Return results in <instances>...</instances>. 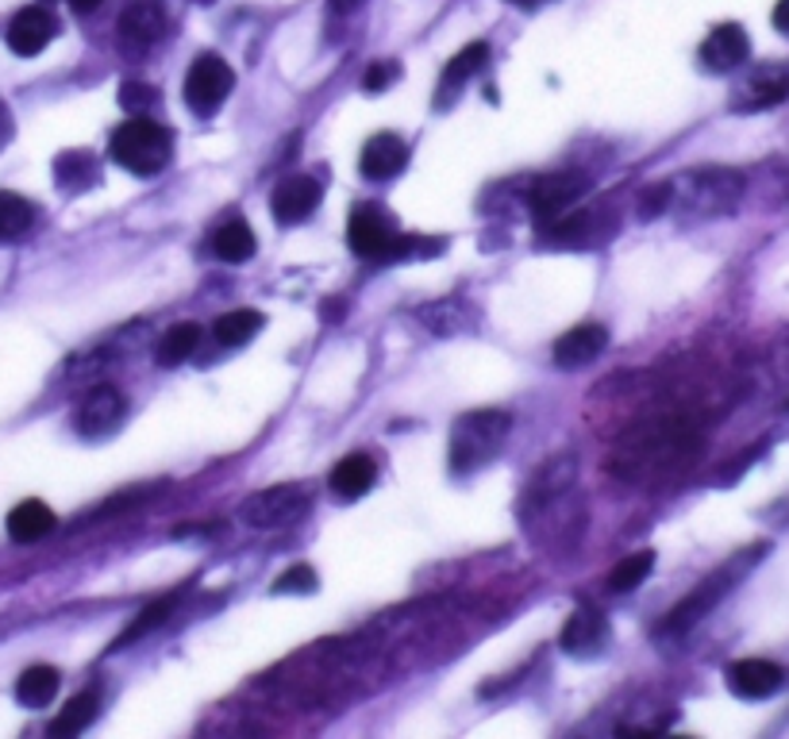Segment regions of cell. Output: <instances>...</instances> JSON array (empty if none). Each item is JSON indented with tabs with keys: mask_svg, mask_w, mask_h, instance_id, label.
<instances>
[{
	"mask_svg": "<svg viewBox=\"0 0 789 739\" xmlns=\"http://www.w3.org/2000/svg\"><path fill=\"white\" fill-rule=\"evenodd\" d=\"M170 147H174V139L162 124L128 120L116 128L112 142H108V158H112L116 166H124L128 174L147 178V174H158L166 162H170Z\"/></svg>",
	"mask_w": 789,
	"mask_h": 739,
	"instance_id": "1",
	"label": "cell"
},
{
	"mask_svg": "<svg viewBox=\"0 0 789 739\" xmlns=\"http://www.w3.org/2000/svg\"><path fill=\"white\" fill-rule=\"evenodd\" d=\"M509 435V416L505 413H466L451 427V470L455 474H470V470L485 466L501 451Z\"/></svg>",
	"mask_w": 789,
	"mask_h": 739,
	"instance_id": "2",
	"label": "cell"
},
{
	"mask_svg": "<svg viewBox=\"0 0 789 739\" xmlns=\"http://www.w3.org/2000/svg\"><path fill=\"white\" fill-rule=\"evenodd\" d=\"M762 551H767V548H751V551H743L740 559H732V562H728V566H720L712 578H704V582L697 585V590L690 593V598H686L674 612H670L667 620H662L659 632H662V635H667V632H670V635H678V632H686V628H690V624H697V620H701L704 612H709L712 604H717L720 598H724V593L732 590L736 582H740V578L747 574V570H751L755 562H759V554H762Z\"/></svg>",
	"mask_w": 789,
	"mask_h": 739,
	"instance_id": "3",
	"label": "cell"
},
{
	"mask_svg": "<svg viewBox=\"0 0 789 739\" xmlns=\"http://www.w3.org/2000/svg\"><path fill=\"white\" fill-rule=\"evenodd\" d=\"M308 509H313V497H308L305 485H274V490H263L250 501H243L239 516L258 532H274V528H293Z\"/></svg>",
	"mask_w": 789,
	"mask_h": 739,
	"instance_id": "4",
	"label": "cell"
},
{
	"mask_svg": "<svg viewBox=\"0 0 789 739\" xmlns=\"http://www.w3.org/2000/svg\"><path fill=\"white\" fill-rule=\"evenodd\" d=\"M347 243L355 255L374 258V263H393L401 250V235L382 205H358L355 213H351Z\"/></svg>",
	"mask_w": 789,
	"mask_h": 739,
	"instance_id": "5",
	"label": "cell"
},
{
	"mask_svg": "<svg viewBox=\"0 0 789 739\" xmlns=\"http://www.w3.org/2000/svg\"><path fill=\"white\" fill-rule=\"evenodd\" d=\"M231 66L220 55H200L186 73V105L197 116H213L231 92Z\"/></svg>",
	"mask_w": 789,
	"mask_h": 739,
	"instance_id": "6",
	"label": "cell"
},
{
	"mask_svg": "<svg viewBox=\"0 0 789 739\" xmlns=\"http://www.w3.org/2000/svg\"><path fill=\"white\" fill-rule=\"evenodd\" d=\"M786 674L778 662L770 659H740L728 667V690L743 701H762V697H775L782 690Z\"/></svg>",
	"mask_w": 789,
	"mask_h": 739,
	"instance_id": "7",
	"label": "cell"
},
{
	"mask_svg": "<svg viewBox=\"0 0 789 739\" xmlns=\"http://www.w3.org/2000/svg\"><path fill=\"white\" fill-rule=\"evenodd\" d=\"M128 413V401L116 385H97L93 393H86V401L73 413V424H78L81 435H105L112 432L116 424Z\"/></svg>",
	"mask_w": 789,
	"mask_h": 739,
	"instance_id": "8",
	"label": "cell"
},
{
	"mask_svg": "<svg viewBox=\"0 0 789 739\" xmlns=\"http://www.w3.org/2000/svg\"><path fill=\"white\" fill-rule=\"evenodd\" d=\"M55 31H58L55 16H50L47 8L31 4V8H20V12L12 16L4 39H8V47H12L20 58H31V55H43L47 43L55 39Z\"/></svg>",
	"mask_w": 789,
	"mask_h": 739,
	"instance_id": "9",
	"label": "cell"
},
{
	"mask_svg": "<svg viewBox=\"0 0 789 739\" xmlns=\"http://www.w3.org/2000/svg\"><path fill=\"white\" fill-rule=\"evenodd\" d=\"M585 189H590V181H585L582 174H548V178L532 185V213L548 224L559 220Z\"/></svg>",
	"mask_w": 789,
	"mask_h": 739,
	"instance_id": "10",
	"label": "cell"
},
{
	"mask_svg": "<svg viewBox=\"0 0 789 739\" xmlns=\"http://www.w3.org/2000/svg\"><path fill=\"white\" fill-rule=\"evenodd\" d=\"M270 205L282 224H300L305 216L316 213V205H320V181L308 178V174H293V178L278 181Z\"/></svg>",
	"mask_w": 789,
	"mask_h": 739,
	"instance_id": "11",
	"label": "cell"
},
{
	"mask_svg": "<svg viewBox=\"0 0 789 739\" xmlns=\"http://www.w3.org/2000/svg\"><path fill=\"white\" fill-rule=\"evenodd\" d=\"M405 162H408L405 139L393 136V131H377V136L366 139L363 158H358V170H363L371 181H389L405 170Z\"/></svg>",
	"mask_w": 789,
	"mask_h": 739,
	"instance_id": "12",
	"label": "cell"
},
{
	"mask_svg": "<svg viewBox=\"0 0 789 739\" xmlns=\"http://www.w3.org/2000/svg\"><path fill=\"white\" fill-rule=\"evenodd\" d=\"M747 55H751V39H747V31L740 28V23H720V28H712L709 39L701 43V62L717 73L736 70L740 62H747Z\"/></svg>",
	"mask_w": 789,
	"mask_h": 739,
	"instance_id": "13",
	"label": "cell"
},
{
	"mask_svg": "<svg viewBox=\"0 0 789 739\" xmlns=\"http://www.w3.org/2000/svg\"><path fill=\"white\" fill-rule=\"evenodd\" d=\"M609 343V332L601 324H578L570 327L562 339H555V363L559 366H585L604 351Z\"/></svg>",
	"mask_w": 789,
	"mask_h": 739,
	"instance_id": "14",
	"label": "cell"
},
{
	"mask_svg": "<svg viewBox=\"0 0 789 739\" xmlns=\"http://www.w3.org/2000/svg\"><path fill=\"white\" fill-rule=\"evenodd\" d=\"M55 512H50L43 501H36V497H28V501H20L12 512H8V535H12L16 543H39V540H47L50 532H55Z\"/></svg>",
	"mask_w": 789,
	"mask_h": 739,
	"instance_id": "15",
	"label": "cell"
},
{
	"mask_svg": "<svg viewBox=\"0 0 789 739\" xmlns=\"http://www.w3.org/2000/svg\"><path fill=\"white\" fill-rule=\"evenodd\" d=\"M374 477H377V466H374V459L371 455H347L343 462H335V470H332V490L339 493L343 501H355V497H363L366 490L374 485Z\"/></svg>",
	"mask_w": 789,
	"mask_h": 739,
	"instance_id": "16",
	"label": "cell"
},
{
	"mask_svg": "<svg viewBox=\"0 0 789 739\" xmlns=\"http://www.w3.org/2000/svg\"><path fill=\"white\" fill-rule=\"evenodd\" d=\"M604 643V617L598 609H578L562 628V647L570 654H593Z\"/></svg>",
	"mask_w": 789,
	"mask_h": 739,
	"instance_id": "17",
	"label": "cell"
},
{
	"mask_svg": "<svg viewBox=\"0 0 789 739\" xmlns=\"http://www.w3.org/2000/svg\"><path fill=\"white\" fill-rule=\"evenodd\" d=\"M120 31L131 39V43H155V39L166 31L162 8H158L155 0H136V4L124 12Z\"/></svg>",
	"mask_w": 789,
	"mask_h": 739,
	"instance_id": "18",
	"label": "cell"
},
{
	"mask_svg": "<svg viewBox=\"0 0 789 739\" xmlns=\"http://www.w3.org/2000/svg\"><path fill=\"white\" fill-rule=\"evenodd\" d=\"M58 682H62V674H58L55 667H28L20 674V682H16V697H20L23 704H31V709H43V704L55 701L58 693Z\"/></svg>",
	"mask_w": 789,
	"mask_h": 739,
	"instance_id": "19",
	"label": "cell"
},
{
	"mask_svg": "<svg viewBox=\"0 0 789 739\" xmlns=\"http://www.w3.org/2000/svg\"><path fill=\"white\" fill-rule=\"evenodd\" d=\"M255 247H258L255 231L243 220H228L213 235V255L220 258V263H247V258L255 255Z\"/></svg>",
	"mask_w": 789,
	"mask_h": 739,
	"instance_id": "20",
	"label": "cell"
},
{
	"mask_svg": "<svg viewBox=\"0 0 789 739\" xmlns=\"http://www.w3.org/2000/svg\"><path fill=\"white\" fill-rule=\"evenodd\" d=\"M197 343H200V324H174L170 332L158 339V347H155V358H158V366H181L186 358L197 351Z\"/></svg>",
	"mask_w": 789,
	"mask_h": 739,
	"instance_id": "21",
	"label": "cell"
},
{
	"mask_svg": "<svg viewBox=\"0 0 789 739\" xmlns=\"http://www.w3.org/2000/svg\"><path fill=\"white\" fill-rule=\"evenodd\" d=\"M97 704L100 701H97L93 690L70 697V701H66V709L55 717V725H50V736H78V732H86V728L97 720Z\"/></svg>",
	"mask_w": 789,
	"mask_h": 739,
	"instance_id": "22",
	"label": "cell"
},
{
	"mask_svg": "<svg viewBox=\"0 0 789 739\" xmlns=\"http://www.w3.org/2000/svg\"><path fill=\"white\" fill-rule=\"evenodd\" d=\"M31 224H36V205L23 200L20 193H0V243L28 235Z\"/></svg>",
	"mask_w": 789,
	"mask_h": 739,
	"instance_id": "23",
	"label": "cell"
},
{
	"mask_svg": "<svg viewBox=\"0 0 789 739\" xmlns=\"http://www.w3.org/2000/svg\"><path fill=\"white\" fill-rule=\"evenodd\" d=\"M263 324H266L263 313H255V308H235V313L216 321V339H220L224 347H243V343H250L263 332Z\"/></svg>",
	"mask_w": 789,
	"mask_h": 739,
	"instance_id": "24",
	"label": "cell"
},
{
	"mask_svg": "<svg viewBox=\"0 0 789 739\" xmlns=\"http://www.w3.org/2000/svg\"><path fill=\"white\" fill-rule=\"evenodd\" d=\"M651 566H654V551L624 554V559H620L617 566L609 570V578H604V585H609L612 593H628V590H635V585H640L643 578L651 574Z\"/></svg>",
	"mask_w": 789,
	"mask_h": 739,
	"instance_id": "25",
	"label": "cell"
},
{
	"mask_svg": "<svg viewBox=\"0 0 789 739\" xmlns=\"http://www.w3.org/2000/svg\"><path fill=\"white\" fill-rule=\"evenodd\" d=\"M178 601H181V593H162V598H158V601H150V604H147V609H142V612H139V617H136V620H131V624H128V632H124V635H120V640H116V643H112V651H120V647L136 643V640H139V635H147V632H150V628H158V624H162V620H166V617H170V612H174V609H178Z\"/></svg>",
	"mask_w": 789,
	"mask_h": 739,
	"instance_id": "26",
	"label": "cell"
},
{
	"mask_svg": "<svg viewBox=\"0 0 789 739\" xmlns=\"http://www.w3.org/2000/svg\"><path fill=\"white\" fill-rule=\"evenodd\" d=\"M490 62V43H470L458 50L455 58L447 62V70H443V81H440V89L443 92H451V89H458L466 78H474L482 66Z\"/></svg>",
	"mask_w": 789,
	"mask_h": 739,
	"instance_id": "27",
	"label": "cell"
},
{
	"mask_svg": "<svg viewBox=\"0 0 789 739\" xmlns=\"http://www.w3.org/2000/svg\"><path fill=\"white\" fill-rule=\"evenodd\" d=\"M789 97V78H759L743 89V97L736 100L740 112H759V108H775Z\"/></svg>",
	"mask_w": 789,
	"mask_h": 739,
	"instance_id": "28",
	"label": "cell"
},
{
	"mask_svg": "<svg viewBox=\"0 0 789 739\" xmlns=\"http://www.w3.org/2000/svg\"><path fill=\"white\" fill-rule=\"evenodd\" d=\"M274 593H316V574L313 566H305V562H297V566H289L285 574L274 582Z\"/></svg>",
	"mask_w": 789,
	"mask_h": 739,
	"instance_id": "29",
	"label": "cell"
},
{
	"mask_svg": "<svg viewBox=\"0 0 789 739\" xmlns=\"http://www.w3.org/2000/svg\"><path fill=\"white\" fill-rule=\"evenodd\" d=\"M55 174H58V178H62L66 185H81L93 170H89V158H86V155L70 150V155H62V158L55 162Z\"/></svg>",
	"mask_w": 789,
	"mask_h": 739,
	"instance_id": "30",
	"label": "cell"
},
{
	"mask_svg": "<svg viewBox=\"0 0 789 739\" xmlns=\"http://www.w3.org/2000/svg\"><path fill=\"white\" fill-rule=\"evenodd\" d=\"M397 73L401 70L393 62H374L371 70L363 73V89L366 92H382L385 86H389V81H397Z\"/></svg>",
	"mask_w": 789,
	"mask_h": 739,
	"instance_id": "31",
	"label": "cell"
},
{
	"mask_svg": "<svg viewBox=\"0 0 789 739\" xmlns=\"http://www.w3.org/2000/svg\"><path fill=\"white\" fill-rule=\"evenodd\" d=\"M150 100H155V89L142 86V81H128V86L120 89V105L128 108V112H136V108H147Z\"/></svg>",
	"mask_w": 789,
	"mask_h": 739,
	"instance_id": "32",
	"label": "cell"
},
{
	"mask_svg": "<svg viewBox=\"0 0 789 739\" xmlns=\"http://www.w3.org/2000/svg\"><path fill=\"white\" fill-rule=\"evenodd\" d=\"M667 205H670V185H651V189L640 197V216H648L651 220V216H659Z\"/></svg>",
	"mask_w": 789,
	"mask_h": 739,
	"instance_id": "33",
	"label": "cell"
},
{
	"mask_svg": "<svg viewBox=\"0 0 789 739\" xmlns=\"http://www.w3.org/2000/svg\"><path fill=\"white\" fill-rule=\"evenodd\" d=\"M775 28L789 31V0H778V4H775Z\"/></svg>",
	"mask_w": 789,
	"mask_h": 739,
	"instance_id": "34",
	"label": "cell"
},
{
	"mask_svg": "<svg viewBox=\"0 0 789 739\" xmlns=\"http://www.w3.org/2000/svg\"><path fill=\"white\" fill-rule=\"evenodd\" d=\"M70 4H73V12H93L100 0H70Z\"/></svg>",
	"mask_w": 789,
	"mask_h": 739,
	"instance_id": "35",
	"label": "cell"
},
{
	"mask_svg": "<svg viewBox=\"0 0 789 739\" xmlns=\"http://www.w3.org/2000/svg\"><path fill=\"white\" fill-rule=\"evenodd\" d=\"M355 4H363V0H332V8L335 12H351Z\"/></svg>",
	"mask_w": 789,
	"mask_h": 739,
	"instance_id": "36",
	"label": "cell"
},
{
	"mask_svg": "<svg viewBox=\"0 0 789 739\" xmlns=\"http://www.w3.org/2000/svg\"><path fill=\"white\" fill-rule=\"evenodd\" d=\"M512 4H524V8H532V4H540V0H512Z\"/></svg>",
	"mask_w": 789,
	"mask_h": 739,
	"instance_id": "37",
	"label": "cell"
}]
</instances>
